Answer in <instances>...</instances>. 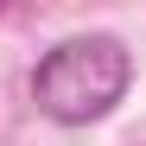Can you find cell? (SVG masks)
<instances>
[{
  "label": "cell",
  "instance_id": "1",
  "mask_svg": "<svg viewBox=\"0 0 146 146\" xmlns=\"http://www.w3.org/2000/svg\"><path fill=\"white\" fill-rule=\"evenodd\" d=\"M133 83V51L114 32H76L51 44L32 70V102L38 114H51L57 127H89L121 108V95Z\"/></svg>",
  "mask_w": 146,
  "mask_h": 146
}]
</instances>
